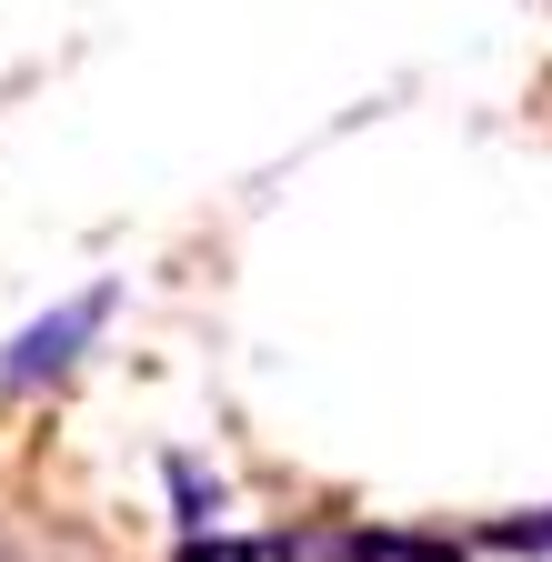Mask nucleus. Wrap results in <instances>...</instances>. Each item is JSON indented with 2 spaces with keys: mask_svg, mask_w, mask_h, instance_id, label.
Instances as JSON below:
<instances>
[{
  "mask_svg": "<svg viewBox=\"0 0 552 562\" xmlns=\"http://www.w3.org/2000/svg\"><path fill=\"white\" fill-rule=\"evenodd\" d=\"M121 312V281H91V292H71L60 312H41L11 351H0V392H41V382H60L81 362V351L101 341V322Z\"/></svg>",
  "mask_w": 552,
  "mask_h": 562,
  "instance_id": "f257e3e1",
  "label": "nucleus"
},
{
  "mask_svg": "<svg viewBox=\"0 0 552 562\" xmlns=\"http://www.w3.org/2000/svg\"><path fill=\"white\" fill-rule=\"evenodd\" d=\"M493 542H503V552H552V513H532V522H493Z\"/></svg>",
  "mask_w": 552,
  "mask_h": 562,
  "instance_id": "7ed1b4c3",
  "label": "nucleus"
},
{
  "mask_svg": "<svg viewBox=\"0 0 552 562\" xmlns=\"http://www.w3.org/2000/svg\"><path fill=\"white\" fill-rule=\"evenodd\" d=\"M171 492H181V532H222V482H201L191 452H171Z\"/></svg>",
  "mask_w": 552,
  "mask_h": 562,
  "instance_id": "f03ea898",
  "label": "nucleus"
}]
</instances>
